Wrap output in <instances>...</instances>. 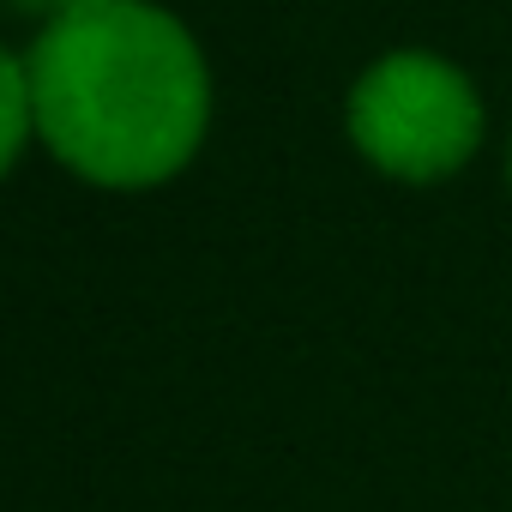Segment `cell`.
<instances>
[{
  "mask_svg": "<svg viewBox=\"0 0 512 512\" xmlns=\"http://www.w3.org/2000/svg\"><path fill=\"white\" fill-rule=\"evenodd\" d=\"M25 67L37 139L91 187H163L205 145V55L193 31L151 0H91L43 25Z\"/></svg>",
  "mask_w": 512,
  "mask_h": 512,
  "instance_id": "1",
  "label": "cell"
},
{
  "mask_svg": "<svg viewBox=\"0 0 512 512\" xmlns=\"http://www.w3.org/2000/svg\"><path fill=\"white\" fill-rule=\"evenodd\" d=\"M37 133V109H31V67L25 55L13 49H0V181L13 175V163L25 157Z\"/></svg>",
  "mask_w": 512,
  "mask_h": 512,
  "instance_id": "3",
  "label": "cell"
},
{
  "mask_svg": "<svg viewBox=\"0 0 512 512\" xmlns=\"http://www.w3.org/2000/svg\"><path fill=\"white\" fill-rule=\"evenodd\" d=\"M350 139L392 181H446L482 145V97L476 85L422 49L380 55L350 91Z\"/></svg>",
  "mask_w": 512,
  "mask_h": 512,
  "instance_id": "2",
  "label": "cell"
},
{
  "mask_svg": "<svg viewBox=\"0 0 512 512\" xmlns=\"http://www.w3.org/2000/svg\"><path fill=\"white\" fill-rule=\"evenodd\" d=\"M506 175H512V151H506Z\"/></svg>",
  "mask_w": 512,
  "mask_h": 512,
  "instance_id": "5",
  "label": "cell"
},
{
  "mask_svg": "<svg viewBox=\"0 0 512 512\" xmlns=\"http://www.w3.org/2000/svg\"><path fill=\"white\" fill-rule=\"evenodd\" d=\"M7 7L25 13V19H37V25H55V19H67V13L91 7V0H7Z\"/></svg>",
  "mask_w": 512,
  "mask_h": 512,
  "instance_id": "4",
  "label": "cell"
}]
</instances>
